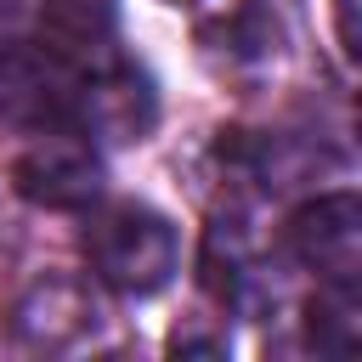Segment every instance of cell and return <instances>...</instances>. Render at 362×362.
Here are the masks:
<instances>
[{"label":"cell","mask_w":362,"mask_h":362,"mask_svg":"<svg viewBox=\"0 0 362 362\" xmlns=\"http://www.w3.org/2000/svg\"><path fill=\"white\" fill-rule=\"evenodd\" d=\"M85 260L119 294H158L175 277V226L147 204H107L85 221Z\"/></svg>","instance_id":"1"},{"label":"cell","mask_w":362,"mask_h":362,"mask_svg":"<svg viewBox=\"0 0 362 362\" xmlns=\"http://www.w3.org/2000/svg\"><path fill=\"white\" fill-rule=\"evenodd\" d=\"M11 181L28 204L45 209H85L102 192V164L79 124H45L40 141L11 164Z\"/></svg>","instance_id":"2"},{"label":"cell","mask_w":362,"mask_h":362,"mask_svg":"<svg viewBox=\"0 0 362 362\" xmlns=\"http://www.w3.org/2000/svg\"><path fill=\"white\" fill-rule=\"evenodd\" d=\"M288 249L322 283H356L362 272V209L351 192H328L288 221Z\"/></svg>","instance_id":"3"},{"label":"cell","mask_w":362,"mask_h":362,"mask_svg":"<svg viewBox=\"0 0 362 362\" xmlns=\"http://www.w3.org/2000/svg\"><path fill=\"white\" fill-rule=\"evenodd\" d=\"M74 119L96 136H113V141H141L147 124H153V85L136 74V68H119L107 62L102 74H90L79 90H74Z\"/></svg>","instance_id":"4"},{"label":"cell","mask_w":362,"mask_h":362,"mask_svg":"<svg viewBox=\"0 0 362 362\" xmlns=\"http://www.w3.org/2000/svg\"><path fill=\"white\" fill-rule=\"evenodd\" d=\"M40 40L57 62L107 68L113 62V0H45Z\"/></svg>","instance_id":"5"},{"label":"cell","mask_w":362,"mask_h":362,"mask_svg":"<svg viewBox=\"0 0 362 362\" xmlns=\"http://www.w3.org/2000/svg\"><path fill=\"white\" fill-rule=\"evenodd\" d=\"M90 322H96V300H90L79 283H68V277H45V283L17 305V339H28V345H40V351L74 345Z\"/></svg>","instance_id":"6"},{"label":"cell","mask_w":362,"mask_h":362,"mask_svg":"<svg viewBox=\"0 0 362 362\" xmlns=\"http://www.w3.org/2000/svg\"><path fill=\"white\" fill-rule=\"evenodd\" d=\"M334 28H339V51H345V62H356V0H334Z\"/></svg>","instance_id":"7"},{"label":"cell","mask_w":362,"mask_h":362,"mask_svg":"<svg viewBox=\"0 0 362 362\" xmlns=\"http://www.w3.org/2000/svg\"><path fill=\"white\" fill-rule=\"evenodd\" d=\"M0 6H6V0H0Z\"/></svg>","instance_id":"8"}]
</instances>
